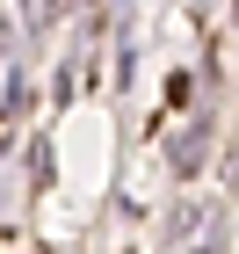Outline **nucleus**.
Instances as JSON below:
<instances>
[{
    "instance_id": "nucleus-1",
    "label": "nucleus",
    "mask_w": 239,
    "mask_h": 254,
    "mask_svg": "<svg viewBox=\"0 0 239 254\" xmlns=\"http://www.w3.org/2000/svg\"><path fill=\"white\" fill-rule=\"evenodd\" d=\"M203 153H210V124H189V131L174 138V175H196Z\"/></svg>"
},
{
    "instance_id": "nucleus-2",
    "label": "nucleus",
    "mask_w": 239,
    "mask_h": 254,
    "mask_svg": "<svg viewBox=\"0 0 239 254\" xmlns=\"http://www.w3.org/2000/svg\"><path fill=\"white\" fill-rule=\"evenodd\" d=\"M0 44H7V29H0Z\"/></svg>"
}]
</instances>
